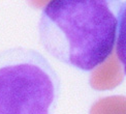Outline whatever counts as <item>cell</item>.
Masks as SVG:
<instances>
[{"label": "cell", "instance_id": "cell-1", "mask_svg": "<svg viewBox=\"0 0 126 114\" xmlns=\"http://www.w3.org/2000/svg\"><path fill=\"white\" fill-rule=\"evenodd\" d=\"M118 19L104 0H54L38 24L40 41L56 59L89 72L112 55Z\"/></svg>", "mask_w": 126, "mask_h": 114}, {"label": "cell", "instance_id": "cell-2", "mask_svg": "<svg viewBox=\"0 0 126 114\" xmlns=\"http://www.w3.org/2000/svg\"><path fill=\"white\" fill-rule=\"evenodd\" d=\"M59 95L60 79L43 54L0 51V114H53Z\"/></svg>", "mask_w": 126, "mask_h": 114}, {"label": "cell", "instance_id": "cell-3", "mask_svg": "<svg viewBox=\"0 0 126 114\" xmlns=\"http://www.w3.org/2000/svg\"><path fill=\"white\" fill-rule=\"evenodd\" d=\"M122 81V72L116 56L111 55L109 58L94 71L91 76V85L98 90L111 89Z\"/></svg>", "mask_w": 126, "mask_h": 114}, {"label": "cell", "instance_id": "cell-4", "mask_svg": "<svg viewBox=\"0 0 126 114\" xmlns=\"http://www.w3.org/2000/svg\"><path fill=\"white\" fill-rule=\"evenodd\" d=\"M89 114H126V96L102 97L93 104Z\"/></svg>", "mask_w": 126, "mask_h": 114}, {"label": "cell", "instance_id": "cell-5", "mask_svg": "<svg viewBox=\"0 0 126 114\" xmlns=\"http://www.w3.org/2000/svg\"><path fill=\"white\" fill-rule=\"evenodd\" d=\"M118 30L116 39V55L126 75V2L120 4L118 9Z\"/></svg>", "mask_w": 126, "mask_h": 114}]
</instances>
